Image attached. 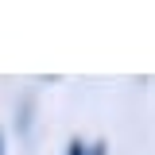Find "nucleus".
I'll list each match as a JSON object with an SVG mask.
<instances>
[{
	"mask_svg": "<svg viewBox=\"0 0 155 155\" xmlns=\"http://www.w3.org/2000/svg\"><path fill=\"white\" fill-rule=\"evenodd\" d=\"M66 155H85V143H81V140H70V151Z\"/></svg>",
	"mask_w": 155,
	"mask_h": 155,
	"instance_id": "nucleus-1",
	"label": "nucleus"
},
{
	"mask_svg": "<svg viewBox=\"0 0 155 155\" xmlns=\"http://www.w3.org/2000/svg\"><path fill=\"white\" fill-rule=\"evenodd\" d=\"M0 155H4V132H0Z\"/></svg>",
	"mask_w": 155,
	"mask_h": 155,
	"instance_id": "nucleus-3",
	"label": "nucleus"
},
{
	"mask_svg": "<svg viewBox=\"0 0 155 155\" xmlns=\"http://www.w3.org/2000/svg\"><path fill=\"white\" fill-rule=\"evenodd\" d=\"M105 151H109L105 143H93V147H89V155H105Z\"/></svg>",
	"mask_w": 155,
	"mask_h": 155,
	"instance_id": "nucleus-2",
	"label": "nucleus"
}]
</instances>
